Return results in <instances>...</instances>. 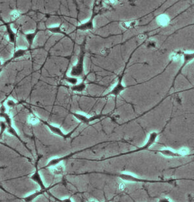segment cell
Masks as SVG:
<instances>
[{
  "instance_id": "7",
  "label": "cell",
  "mask_w": 194,
  "mask_h": 202,
  "mask_svg": "<svg viewBox=\"0 0 194 202\" xmlns=\"http://www.w3.org/2000/svg\"><path fill=\"white\" fill-rule=\"evenodd\" d=\"M7 132L10 135H11L12 136H14V137L16 138L18 140H19L20 141H21V142L22 143V144L23 145H24L25 147H26V148H27L28 151H29V149H28V148L27 147V145H26V143L24 142L22 140V139L20 138V136H19V134H18V132H17V131L16 130L15 128L13 127V126H7Z\"/></svg>"
},
{
  "instance_id": "5",
  "label": "cell",
  "mask_w": 194,
  "mask_h": 202,
  "mask_svg": "<svg viewBox=\"0 0 194 202\" xmlns=\"http://www.w3.org/2000/svg\"><path fill=\"white\" fill-rule=\"evenodd\" d=\"M83 72V56H81L78 64L75 66L73 67L71 70L70 74L72 76H78L82 74Z\"/></svg>"
},
{
  "instance_id": "15",
  "label": "cell",
  "mask_w": 194,
  "mask_h": 202,
  "mask_svg": "<svg viewBox=\"0 0 194 202\" xmlns=\"http://www.w3.org/2000/svg\"><path fill=\"white\" fill-rule=\"evenodd\" d=\"M93 23L91 21L89 22L88 23H85V24H83L82 25H80V27H78V29L80 30H88V29H91L93 28Z\"/></svg>"
},
{
  "instance_id": "29",
  "label": "cell",
  "mask_w": 194,
  "mask_h": 202,
  "mask_svg": "<svg viewBox=\"0 0 194 202\" xmlns=\"http://www.w3.org/2000/svg\"><path fill=\"white\" fill-rule=\"evenodd\" d=\"M4 25L3 24V23H2V24H0V27H2V26H3Z\"/></svg>"
},
{
  "instance_id": "18",
  "label": "cell",
  "mask_w": 194,
  "mask_h": 202,
  "mask_svg": "<svg viewBox=\"0 0 194 202\" xmlns=\"http://www.w3.org/2000/svg\"><path fill=\"white\" fill-rule=\"evenodd\" d=\"M161 153L163 154V155L166 156H169V157H174V156H180L179 154L175 153H174V152L169 151V150L161 151Z\"/></svg>"
},
{
  "instance_id": "9",
  "label": "cell",
  "mask_w": 194,
  "mask_h": 202,
  "mask_svg": "<svg viewBox=\"0 0 194 202\" xmlns=\"http://www.w3.org/2000/svg\"><path fill=\"white\" fill-rule=\"evenodd\" d=\"M51 168H52L51 171L54 174H56V175L62 174L63 173H64L65 170L64 165H61L60 163L56 165H54L53 167H51Z\"/></svg>"
},
{
  "instance_id": "24",
  "label": "cell",
  "mask_w": 194,
  "mask_h": 202,
  "mask_svg": "<svg viewBox=\"0 0 194 202\" xmlns=\"http://www.w3.org/2000/svg\"><path fill=\"white\" fill-rule=\"evenodd\" d=\"M65 80H66L67 82H69L70 83L73 84V85H75V84H76L77 82V80L76 79V78H73V77H71V78H66V79H65Z\"/></svg>"
},
{
  "instance_id": "17",
  "label": "cell",
  "mask_w": 194,
  "mask_h": 202,
  "mask_svg": "<svg viewBox=\"0 0 194 202\" xmlns=\"http://www.w3.org/2000/svg\"><path fill=\"white\" fill-rule=\"evenodd\" d=\"M73 114V116L79 120V121H80V122H83V123H88L89 122H90V120H89L88 118H86L85 116H83V115H82V114H75V113Z\"/></svg>"
},
{
  "instance_id": "16",
  "label": "cell",
  "mask_w": 194,
  "mask_h": 202,
  "mask_svg": "<svg viewBox=\"0 0 194 202\" xmlns=\"http://www.w3.org/2000/svg\"><path fill=\"white\" fill-rule=\"evenodd\" d=\"M47 30L54 34H64V32L62 29L61 27H54L48 28Z\"/></svg>"
},
{
  "instance_id": "19",
  "label": "cell",
  "mask_w": 194,
  "mask_h": 202,
  "mask_svg": "<svg viewBox=\"0 0 194 202\" xmlns=\"http://www.w3.org/2000/svg\"><path fill=\"white\" fill-rule=\"evenodd\" d=\"M84 89H85V85L83 83H81L78 85L73 86L72 87V90L75 92H81V91H83V90Z\"/></svg>"
},
{
  "instance_id": "10",
  "label": "cell",
  "mask_w": 194,
  "mask_h": 202,
  "mask_svg": "<svg viewBox=\"0 0 194 202\" xmlns=\"http://www.w3.org/2000/svg\"><path fill=\"white\" fill-rule=\"evenodd\" d=\"M0 118H2L3 120H4L5 123H7V126H12V120L11 117L7 112H0Z\"/></svg>"
},
{
  "instance_id": "28",
  "label": "cell",
  "mask_w": 194,
  "mask_h": 202,
  "mask_svg": "<svg viewBox=\"0 0 194 202\" xmlns=\"http://www.w3.org/2000/svg\"><path fill=\"white\" fill-rule=\"evenodd\" d=\"M2 66V64H1V59H0V67Z\"/></svg>"
},
{
  "instance_id": "27",
  "label": "cell",
  "mask_w": 194,
  "mask_h": 202,
  "mask_svg": "<svg viewBox=\"0 0 194 202\" xmlns=\"http://www.w3.org/2000/svg\"><path fill=\"white\" fill-rule=\"evenodd\" d=\"M144 36L143 34H141V35L139 36V38L140 39H142V38H144Z\"/></svg>"
},
{
  "instance_id": "8",
  "label": "cell",
  "mask_w": 194,
  "mask_h": 202,
  "mask_svg": "<svg viewBox=\"0 0 194 202\" xmlns=\"http://www.w3.org/2000/svg\"><path fill=\"white\" fill-rule=\"evenodd\" d=\"M28 51V49H17L16 51H14L12 57L10 59L11 60V61H13V60L17 59L18 58H20V57L24 56Z\"/></svg>"
},
{
  "instance_id": "13",
  "label": "cell",
  "mask_w": 194,
  "mask_h": 202,
  "mask_svg": "<svg viewBox=\"0 0 194 202\" xmlns=\"http://www.w3.org/2000/svg\"><path fill=\"white\" fill-rule=\"evenodd\" d=\"M7 128V125L4 120H0V140Z\"/></svg>"
},
{
  "instance_id": "1",
  "label": "cell",
  "mask_w": 194,
  "mask_h": 202,
  "mask_svg": "<svg viewBox=\"0 0 194 202\" xmlns=\"http://www.w3.org/2000/svg\"><path fill=\"white\" fill-rule=\"evenodd\" d=\"M41 158V155L38 156V158H36V160L35 162V171H34L33 174L30 176V179L32 181H33L34 182H35L36 184H38L41 189H45V188H46L47 187H45V184H44L42 178H41V176L40 173V170L38 169V162L40 160Z\"/></svg>"
},
{
  "instance_id": "20",
  "label": "cell",
  "mask_w": 194,
  "mask_h": 202,
  "mask_svg": "<svg viewBox=\"0 0 194 202\" xmlns=\"http://www.w3.org/2000/svg\"><path fill=\"white\" fill-rule=\"evenodd\" d=\"M156 136H157L156 133H152L150 135V137H149V139L148 141V143H147V144H146V147H148L151 145V144L154 142V141L155 140Z\"/></svg>"
},
{
  "instance_id": "21",
  "label": "cell",
  "mask_w": 194,
  "mask_h": 202,
  "mask_svg": "<svg viewBox=\"0 0 194 202\" xmlns=\"http://www.w3.org/2000/svg\"><path fill=\"white\" fill-rule=\"evenodd\" d=\"M121 25L124 28H128L132 27H133V26H135V22H130V23H122Z\"/></svg>"
},
{
  "instance_id": "14",
  "label": "cell",
  "mask_w": 194,
  "mask_h": 202,
  "mask_svg": "<svg viewBox=\"0 0 194 202\" xmlns=\"http://www.w3.org/2000/svg\"><path fill=\"white\" fill-rule=\"evenodd\" d=\"M157 22L159 25H166L168 24V23L169 22V19L166 16L162 15L161 16H159L157 19Z\"/></svg>"
},
{
  "instance_id": "6",
  "label": "cell",
  "mask_w": 194,
  "mask_h": 202,
  "mask_svg": "<svg viewBox=\"0 0 194 202\" xmlns=\"http://www.w3.org/2000/svg\"><path fill=\"white\" fill-rule=\"evenodd\" d=\"M39 31H40V30L36 29L35 31H34V32H33L25 34H24L25 40H26V41H27L28 45V49H30L31 48V47H32L34 41H35V38L36 37V36H37Z\"/></svg>"
},
{
  "instance_id": "23",
  "label": "cell",
  "mask_w": 194,
  "mask_h": 202,
  "mask_svg": "<svg viewBox=\"0 0 194 202\" xmlns=\"http://www.w3.org/2000/svg\"><path fill=\"white\" fill-rule=\"evenodd\" d=\"M38 121H39L38 118L35 116H31L29 118V122L31 123H34V124H35V123H38Z\"/></svg>"
},
{
  "instance_id": "3",
  "label": "cell",
  "mask_w": 194,
  "mask_h": 202,
  "mask_svg": "<svg viewBox=\"0 0 194 202\" xmlns=\"http://www.w3.org/2000/svg\"><path fill=\"white\" fill-rule=\"evenodd\" d=\"M38 119H39V121L41 122H42L44 125H46L47 127L49 128V129L51 130V132H52V133L54 134L58 135V136H61V137L64 138H69V136H70V135L71 134L72 132L69 134H65L62 132V130L60 129L59 127H56V126H54V125H52L49 124V123H48L47 122L43 121V120H41L40 118H38Z\"/></svg>"
},
{
  "instance_id": "11",
  "label": "cell",
  "mask_w": 194,
  "mask_h": 202,
  "mask_svg": "<svg viewBox=\"0 0 194 202\" xmlns=\"http://www.w3.org/2000/svg\"><path fill=\"white\" fill-rule=\"evenodd\" d=\"M120 177L123 180L129 181V182H141V181H143L142 180L138 179L137 178L133 177L132 175L126 174H122L120 176Z\"/></svg>"
},
{
  "instance_id": "22",
  "label": "cell",
  "mask_w": 194,
  "mask_h": 202,
  "mask_svg": "<svg viewBox=\"0 0 194 202\" xmlns=\"http://www.w3.org/2000/svg\"><path fill=\"white\" fill-rule=\"evenodd\" d=\"M15 105H16V102L14 101V100H12V99H8V100L7 101V103H6V106L8 107H10V108H12V107H14L15 106Z\"/></svg>"
},
{
  "instance_id": "12",
  "label": "cell",
  "mask_w": 194,
  "mask_h": 202,
  "mask_svg": "<svg viewBox=\"0 0 194 202\" xmlns=\"http://www.w3.org/2000/svg\"><path fill=\"white\" fill-rule=\"evenodd\" d=\"M124 87L122 85L121 81L120 80L119 83H118L117 86L113 89V90L111 91V94H113V95H115V96H117L118 94H119L120 93V92H121L122 90H124Z\"/></svg>"
},
{
  "instance_id": "25",
  "label": "cell",
  "mask_w": 194,
  "mask_h": 202,
  "mask_svg": "<svg viewBox=\"0 0 194 202\" xmlns=\"http://www.w3.org/2000/svg\"><path fill=\"white\" fill-rule=\"evenodd\" d=\"M188 151L187 149H183L180 151V155H181V154H188Z\"/></svg>"
},
{
  "instance_id": "4",
  "label": "cell",
  "mask_w": 194,
  "mask_h": 202,
  "mask_svg": "<svg viewBox=\"0 0 194 202\" xmlns=\"http://www.w3.org/2000/svg\"><path fill=\"white\" fill-rule=\"evenodd\" d=\"M51 188V187H47L46 188H45V189H41L40 188L39 191H35V192H34L33 193L30 194V195H28V196H25V197L23 198V201L26 202H31V201H35L36 198H37L38 196H40V195H43L44 193H46L47 191L49 190Z\"/></svg>"
},
{
  "instance_id": "26",
  "label": "cell",
  "mask_w": 194,
  "mask_h": 202,
  "mask_svg": "<svg viewBox=\"0 0 194 202\" xmlns=\"http://www.w3.org/2000/svg\"><path fill=\"white\" fill-rule=\"evenodd\" d=\"M3 67L2 66L0 67V74H1V73L2 71H3Z\"/></svg>"
},
{
  "instance_id": "2",
  "label": "cell",
  "mask_w": 194,
  "mask_h": 202,
  "mask_svg": "<svg viewBox=\"0 0 194 202\" xmlns=\"http://www.w3.org/2000/svg\"><path fill=\"white\" fill-rule=\"evenodd\" d=\"M0 21H1L3 24L4 26H5V27H6L7 32V34H8V37H9V41L12 44H15L16 43L17 34H16V33L13 30L12 28L11 27V24L12 23H14V22H10H10L9 23L5 22L1 18V16H0Z\"/></svg>"
}]
</instances>
